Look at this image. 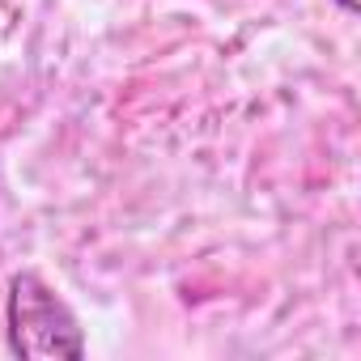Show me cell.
I'll list each match as a JSON object with an SVG mask.
<instances>
[{"label": "cell", "instance_id": "1", "mask_svg": "<svg viewBox=\"0 0 361 361\" xmlns=\"http://www.w3.org/2000/svg\"><path fill=\"white\" fill-rule=\"evenodd\" d=\"M9 348L26 361H60L81 357L85 336L77 327V314L64 306V298L35 272H18L9 281Z\"/></svg>", "mask_w": 361, "mask_h": 361}, {"label": "cell", "instance_id": "2", "mask_svg": "<svg viewBox=\"0 0 361 361\" xmlns=\"http://www.w3.org/2000/svg\"><path fill=\"white\" fill-rule=\"evenodd\" d=\"M336 5H340L344 13H357V0H336Z\"/></svg>", "mask_w": 361, "mask_h": 361}]
</instances>
